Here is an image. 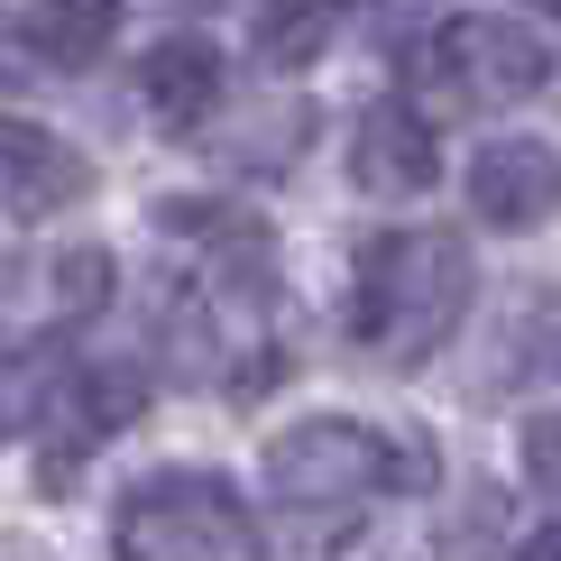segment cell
I'll return each instance as SVG.
<instances>
[{"label":"cell","instance_id":"obj_1","mask_svg":"<svg viewBox=\"0 0 561 561\" xmlns=\"http://www.w3.org/2000/svg\"><path fill=\"white\" fill-rule=\"evenodd\" d=\"M470 313V249L451 230H387L359 249V295H350V332L387 350V368H424Z\"/></svg>","mask_w":561,"mask_h":561},{"label":"cell","instance_id":"obj_5","mask_svg":"<svg viewBox=\"0 0 561 561\" xmlns=\"http://www.w3.org/2000/svg\"><path fill=\"white\" fill-rule=\"evenodd\" d=\"M433 65L451 75L460 102H516V92H534L552 75V56H543V37H534V19H506V10H470V19H451L433 46Z\"/></svg>","mask_w":561,"mask_h":561},{"label":"cell","instance_id":"obj_2","mask_svg":"<svg viewBox=\"0 0 561 561\" xmlns=\"http://www.w3.org/2000/svg\"><path fill=\"white\" fill-rule=\"evenodd\" d=\"M259 543L240 488L213 470H148L111 506V561H230Z\"/></svg>","mask_w":561,"mask_h":561},{"label":"cell","instance_id":"obj_12","mask_svg":"<svg viewBox=\"0 0 561 561\" xmlns=\"http://www.w3.org/2000/svg\"><path fill=\"white\" fill-rule=\"evenodd\" d=\"M111 276H121V259H111L102 240H92V249H65V259H56V313H65V322L102 313V304H111Z\"/></svg>","mask_w":561,"mask_h":561},{"label":"cell","instance_id":"obj_16","mask_svg":"<svg viewBox=\"0 0 561 561\" xmlns=\"http://www.w3.org/2000/svg\"><path fill=\"white\" fill-rule=\"evenodd\" d=\"M525 479H534V497L561 506V414H534L525 424Z\"/></svg>","mask_w":561,"mask_h":561},{"label":"cell","instance_id":"obj_9","mask_svg":"<svg viewBox=\"0 0 561 561\" xmlns=\"http://www.w3.org/2000/svg\"><path fill=\"white\" fill-rule=\"evenodd\" d=\"M138 83H148V111H157L167 129H203V121L221 111V92H230L221 56H213L203 37H167V46L148 56V75H138Z\"/></svg>","mask_w":561,"mask_h":561},{"label":"cell","instance_id":"obj_15","mask_svg":"<svg viewBox=\"0 0 561 561\" xmlns=\"http://www.w3.org/2000/svg\"><path fill=\"white\" fill-rule=\"evenodd\" d=\"M46 75V37H37V10H0V92L37 83Z\"/></svg>","mask_w":561,"mask_h":561},{"label":"cell","instance_id":"obj_4","mask_svg":"<svg viewBox=\"0 0 561 561\" xmlns=\"http://www.w3.org/2000/svg\"><path fill=\"white\" fill-rule=\"evenodd\" d=\"M267 488L286 506H304V516H313V506L368 497V488H378V433L350 424V414H313V424L267 442Z\"/></svg>","mask_w":561,"mask_h":561},{"label":"cell","instance_id":"obj_7","mask_svg":"<svg viewBox=\"0 0 561 561\" xmlns=\"http://www.w3.org/2000/svg\"><path fill=\"white\" fill-rule=\"evenodd\" d=\"M433 175H442L433 121L414 102H368L359 138H350V184H359V194H387V203H414Z\"/></svg>","mask_w":561,"mask_h":561},{"label":"cell","instance_id":"obj_18","mask_svg":"<svg viewBox=\"0 0 561 561\" xmlns=\"http://www.w3.org/2000/svg\"><path fill=\"white\" fill-rule=\"evenodd\" d=\"M516 561H561V516H552V525H534L525 543H516Z\"/></svg>","mask_w":561,"mask_h":561},{"label":"cell","instance_id":"obj_13","mask_svg":"<svg viewBox=\"0 0 561 561\" xmlns=\"http://www.w3.org/2000/svg\"><path fill=\"white\" fill-rule=\"evenodd\" d=\"M249 37H259L267 65H313L322 46H332V19H322V10H259Z\"/></svg>","mask_w":561,"mask_h":561},{"label":"cell","instance_id":"obj_19","mask_svg":"<svg viewBox=\"0 0 561 561\" xmlns=\"http://www.w3.org/2000/svg\"><path fill=\"white\" fill-rule=\"evenodd\" d=\"M552 28H561V10H552Z\"/></svg>","mask_w":561,"mask_h":561},{"label":"cell","instance_id":"obj_8","mask_svg":"<svg viewBox=\"0 0 561 561\" xmlns=\"http://www.w3.org/2000/svg\"><path fill=\"white\" fill-rule=\"evenodd\" d=\"M92 194V157L75 138L37 129V121H0V203H10L19 221L37 213H65V203Z\"/></svg>","mask_w":561,"mask_h":561},{"label":"cell","instance_id":"obj_14","mask_svg":"<svg viewBox=\"0 0 561 561\" xmlns=\"http://www.w3.org/2000/svg\"><path fill=\"white\" fill-rule=\"evenodd\" d=\"M433 470H442V460H433L424 424H387L378 433V488H405V497H414V488H433Z\"/></svg>","mask_w":561,"mask_h":561},{"label":"cell","instance_id":"obj_6","mask_svg":"<svg viewBox=\"0 0 561 561\" xmlns=\"http://www.w3.org/2000/svg\"><path fill=\"white\" fill-rule=\"evenodd\" d=\"M470 213L497 230H534L561 213V148L543 138H488L470 157Z\"/></svg>","mask_w":561,"mask_h":561},{"label":"cell","instance_id":"obj_10","mask_svg":"<svg viewBox=\"0 0 561 561\" xmlns=\"http://www.w3.org/2000/svg\"><path fill=\"white\" fill-rule=\"evenodd\" d=\"M56 387H65V341H10L0 332V442L19 424H37Z\"/></svg>","mask_w":561,"mask_h":561},{"label":"cell","instance_id":"obj_3","mask_svg":"<svg viewBox=\"0 0 561 561\" xmlns=\"http://www.w3.org/2000/svg\"><path fill=\"white\" fill-rule=\"evenodd\" d=\"M138 414H148V368H138V359L65 368V387L46 396V451H37V479H46V488H75V470L102 451V442H121Z\"/></svg>","mask_w":561,"mask_h":561},{"label":"cell","instance_id":"obj_11","mask_svg":"<svg viewBox=\"0 0 561 561\" xmlns=\"http://www.w3.org/2000/svg\"><path fill=\"white\" fill-rule=\"evenodd\" d=\"M506 368L516 378H561V286L534 295L516 313V332H506Z\"/></svg>","mask_w":561,"mask_h":561},{"label":"cell","instance_id":"obj_17","mask_svg":"<svg viewBox=\"0 0 561 561\" xmlns=\"http://www.w3.org/2000/svg\"><path fill=\"white\" fill-rule=\"evenodd\" d=\"M488 534H497V497H470V534H460V525H442L433 561H488Z\"/></svg>","mask_w":561,"mask_h":561}]
</instances>
